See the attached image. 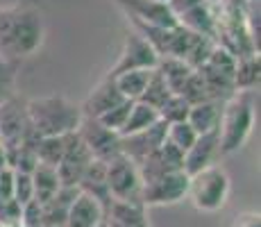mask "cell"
<instances>
[{"instance_id":"cell-14","label":"cell","mask_w":261,"mask_h":227,"mask_svg":"<svg viewBox=\"0 0 261 227\" xmlns=\"http://www.w3.org/2000/svg\"><path fill=\"white\" fill-rule=\"evenodd\" d=\"M105 220H107L105 207L93 195L77 191L75 200L71 203V209H68L66 227H100Z\"/></svg>"},{"instance_id":"cell-18","label":"cell","mask_w":261,"mask_h":227,"mask_svg":"<svg viewBox=\"0 0 261 227\" xmlns=\"http://www.w3.org/2000/svg\"><path fill=\"white\" fill-rule=\"evenodd\" d=\"M80 189H59L57 195L48 200L46 205H41V218L43 227H66V216L71 209V203L75 200Z\"/></svg>"},{"instance_id":"cell-31","label":"cell","mask_w":261,"mask_h":227,"mask_svg":"<svg viewBox=\"0 0 261 227\" xmlns=\"http://www.w3.org/2000/svg\"><path fill=\"white\" fill-rule=\"evenodd\" d=\"M129 109H132V103L129 100H123V103H118V105H114L109 112H105L100 118H95L100 125H105L107 130H112V132H120L123 130V125H125V120H127V116H129Z\"/></svg>"},{"instance_id":"cell-7","label":"cell","mask_w":261,"mask_h":227,"mask_svg":"<svg viewBox=\"0 0 261 227\" xmlns=\"http://www.w3.org/2000/svg\"><path fill=\"white\" fill-rule=\"evenodd\" d=\"M189 191V175L184 170L162 175V178L148 182L141 189V203L143 207H164V205H177L179 200L187 198Z\"/></svg>"},{"instance_id":"cell-15","label":"cell","mask_w":261,"mask_h":227,"mask_svg":"<svg viewBox=\"0 0 261 227\" xmlns=\"http://www.w3.org/2000/svg\"><path fill=\"white\" fill-rule=\"evenodd\" d=\"M123 103V95L118 93L116 84H114L112 78H102L98 84L93 87V91L87 95L80 109H82V116L84 118H100L105 112L114 107V105Z\"/></svg>"},{"instance_id":"cell-8","label":"cell","mask_w":261,"mask_h":227,"mask_svg":"<svg viewBox=\"0 0 261 227\" xmlns=\"http://www.w3.org/2000/svg\"><path fill=\"white\" fill-rule=\"evenodd\" d=\"M77 136L87 145L93 159L109 161L120 155V136L112 130H107L105 125H100L95 118H82V123L77 128Z\"/></svg>"},{"instance_id":"cell-33","label":"cell","mask_w":261,"mask_h":227,"mask_svg":"<svg viewBox=\"0 0 261 227\" xmlns=\"http://www.w3.org/2000/svg\"><path fill=\"white\" fill-rule=\"evenodd\" d=\"M21 223L25 227H43L41 205H39L37 200H30L28 205L21 207Z\"/></svg>"},{"instance_id":"cell-23","label":"cell","mask_w":261,"mask_h":227,"mask_svg":"<svg viewBox=\"0 0 261 227\" xmlns=\"http://www.w3.org/2000/svg\"><path fill=\"white\" fill-rule=\"evenodd\" d=\"M157 73L164 78V82L168 84V89L173 93H179L182 87L187 84V80L191 78L193 68L189 64H184L182 59H175V57H162L157 64Z\"/></svg>"},{"instance_id":"cell-1","label":"cell","mask_w":261,"mask_h":227,"mask_svg":"<svg viewBox=\"0 0 261 227\" xmlns=\"http://www.w3.org/2000/svg\"><path fill=\"white\" fill-rule=\"evenodd\" d=\"M43 14L34 7L0 9V57L21 62L32 57L43 43Z\"/></svg>"},{"instance_id":"cell-37","label":"cell","mask_w":261,"mask_h":227,"mask_svg":"<svg viewBox=\"0 0 261 227\" xmlns=\"http://www.w3.org/2000/svg\"><path fill=\"white\" fill-rule=\"evenodd\" d=\"M154 3H164V5H166V3H168V0H154Z\"/></svg>"},{"instance_id":"cell-25","label":"cell","mask_w":261,"mask_h":227,"mask_svg":"<svg viewBox=\"0 0 261 227\" xmlns=\"http://www.w3.org/2000/svg\"><path fill=\"white\" fill-rule=\"evenodd\" d=\"M154 123H159L157 109L148 107V105H143V103H132L129 116H127V120H125L123 130L118 132V136H129V134L143 132V130L152 128Z\"/></svg>"},{"instance_id":"cell-34","label":"cell","mask_w":261,"mask_h":227,"mask_svg":"<svg viewBox=\"0 0 261 227\" xmlns=\"http://www.w3.org/2000/svg\"><path fill=\"white\" fill-rule=\"evenodd\" d=\"M202 3V0H168V9L173 12V16L177 18V16H182L184 12H189V9H193V7H198V5Z\"/></svg>"},{"instance_id":"cell-4","label":"cell","mask_w":261,"mask_h":227,"mask_svg":"<svg viewBox=\"0 0 261 227\" xmlns=\"http://www.w3.org/2000/svg\"><path fill=\"white\" fill-rule=\"evenodd\" d=\"M229 189H232L229 175L225 173L223 166L216 164V166H209V168L200 170V173L191 175L187 198L193 203V207L198 211L214 214V211H220L227 205Z\"/></svg>"},{"instance_id":"cell-10","label":"cell","mask_w":261,"mask_h":227,"mask_svg":"<svg viewBox=\"0 0 261 227\" xmlns=\"http://www.w3.org/2000/svg\"><path fill=\"white\" fill-rule=\"evenodd\" d=\"M166 123H154L152 128L143 130V132L129 134V136H120V155H125L127 159H132L134 164H141L145 157L154 153L159 145H164L166 141Z\"/></svg>"},{"instance_id":"cell-38","label":"cell","mask_w":261,"mask_h":227,"mask_svg":"<svg viewBox=\"0 0 261 227\" xmlns=\"http://www.w3.org/2000/svg\"><path fill=\"white\" fill-rule=\"evenodd\" d=\"M100 227H107V223H102V225H100Z\"/></svg>"},{"instance_id":"cell-12","label":"cell","mask_w":261,"mask_h":227,"mask_svg":"<svg viewBox=\"0 0 261 227\" xmlns=\"http://www.w3.org/2000/svg\"><path fill=\"white\" fill-rule=\"evenodd\" d=\"M182 166H184V155L164 141V145H159V148L154 150L150 157H145L137 168H139V175H141V182L148 184V182L162 178V175L175 173V170H184Z\"/></svg>"},{"instance_id":"cell-35","label":"cell","mask_w":261,"mask_h":227,"mask_svg":"<svg viewBox=\"0 0 261 227\" xmlns=\"http://www.w3.org/2000/svg\"><path fill=\"white\" fill-rule=\"evenodd\" d=\"M232 227H261V216L259 211H245V214L237 216Z\"/></svg>"},{"instance_id":"cell-26","label":"cell","mask_w":261,"mask_h":227,"mask_svg":"<svg viewBox=\"0 0 261 227\" xmlns=\"http://www.w3.org/2000/svg\"><path fill=\"white\" fill-rule=\"evenodd\" d=\"M68 136H39L37 141V159L39 164L50 166V168H57L59 161H62L64 153H66V143Z\"/></svg>"},{"instance_id":"cell-3","label":"cell","mask_w":261,"mask_h":227,"mask_svg":"<svg viewBox=\"0 0 261 227\" xmlns=\"http://www.w3.org/2000/svg\"><path fill=\"white\" fill-rule=\"evenodd\" d=\"M254 128V93H234L223 103L218 123L220 157L234 155L248 143Z\"/></svg>"},{"instance_id":"cell-32","label":"cell","mask_w":261,"mask_h":227,"mask_svg":"<svg viewBox=\"0 0 261 227\" xmlns=\"http://www.w3.org/2000/svg\"><path fill=\"white\" fill-rule=\"evenodd\" d=\"M12 200L18 207H23V205H28L30 200H34V186H32V175L30 173H18V170H14Z\"/></svg>"},{"instance_id":"cell-22","label":"cell","mask_w":261,"mask_h":227,"mask_svg":"<svg viewBox=\"0 0 261 227\" xmlns=\"http://www.w3.org/2000/svg\"><path fill=\"white\" fill-rule=\"evenodd\" d=\"M32 186H34V200L39 205H46L53 195H57V191L62 189V182H59L57 168H50V166L39 164L32 170Z\"/></svg>"},{"instance_id":"cell-21","label":"cell","mask_w":261,"mask_h":227,"mask_svg":"<svg viewBox=\"0 0 261 227\" xmlns=\"http://www.w3.org/2000/svg\"><path fill=\"white\" fill-rule=\"evenodd\" d=\"M107 220L125 227H150L148 218H145V207L139 203H116V200H112L107 209Z\"/></svg>"},{"instance_id":"cell-29","label":"cell","mask_w":261,"mask_h":227,"mask_svg":"<svg viewBox=\"0 0 261 227\" xmlns=\"http://www.w3.org/2000/svg\"><path fill=\"white\" fill-rule=\"evenodd\" d=\"M189 109H191V105L187 100H184L179 93H173L166 103L157 109V114H159V120H162V123L173 125V123H184V120L189 118Z\"/></svg>"},{"instance_id":"cell-27","label":"cell","mask_w":261,"mask_h":227,"mask_svg":"<svg viewBox=\"0 0 261 227\" xmlns=\"http://www.w3.org/2000/svg\"><path fill=\"white\" fill-rule=\"evenodd\" d=\"M170 95H173V91L168 89V84L164 82V78L157 73V68H154L152 78H150L148 84H145V91H143V95H141L139 103L148 105V107H152V109H159L170 98Z\"/></svg>"},{"instance_id":"cell-36","label":"cell","mask_w":261,"mask_h":227,"mask_svg":"<svg viewBox=\"0 0 261 227\" xmlns=\"http://www.w3.org/2000/svg\"><path fill=\"white\" fill-rule=\"evenodd\" d=\"M0 227H25L21 223V218H16V220H9V223H5V225H0Z\"/></svg>"},{"instance_id":"cell-13","label":"cell","mask_w":261,"mask_h":227,"mask_svg":"<svg viewBox=\"0 0 261 227\" xmlns=\"http://www.w3.org/2000/svg\"><path fill=\"white\" fill-rule=\"evenodd\" d=\"M220 157V143H218V132H209V134H200L195 139V143L191 145L184 155V173L195 175L200 170L216 166V161Z\"/></svg>"},{"instance_id":"cell-20","label":"cell","mask_w":261,"mask_h":227,"mask_svg":"<svg viewBox=\"0 0 261 227\" xmlns=\"http://www.w3.org/2000/svg\"><path fill=\"white\" fill-rule=\"evenodd\" d=\"M152 70H148V68L127 70V73H120V75H116V78H112L114 84H116V89H118V93L123 95V100L139 103L141 95H143V91H145V84H148V80L152 78Z\"/></svg>"},{"instance_id":"cell-28","label":"cell","mask_w":261,"mask_h":227,"mask_svg":"<svg viewBox=\"0 0 261 227\" xmlns=\"http://www.w3.org/2000/svg\"><path fill=\"white\" fill-rule=\"evenodd\" d=\"M18 64L14 59L0 57V107L5 103L16 98V78H18Z\"/></svg>"},{"instance_id":"cell-19","label":"cell","mask_w":261,"mask_h":227,"mask_svg":"<svg viewBox=\"0 0 261 227\" xmlns=\"http://www.w3.org/2000/svg\"><path fill=\"white\" fill-rule=\"evenodd\" d=\"M259 89V53L239 57L234 66V91L237 93H254Z\"/></svg>"},{"instance_id":"cell-5","label":"cell","mask_w":261,"mask_h":227,"mask_svg":"<svg viewBox=\"0 0 261 227\" xmlns=\"http://www.w3.org/2000/svg\"><path fill=\"white\" fill-rule=\"evenodd\" d=\"M107 164V189L112 200L116 203H141V189L143 182L139 175V168L132 159H127L125 155L105 161Z\"/></svg>"},{"instance_id":"cell-17","label":"cell","mask_w":261,"mask_h":227,"mask_svg":"<svg viewBox=\"0 0 261 227\" xmlns=\"http://www.w3.org/2000/svg\"><path fill=\"white\" fill-rule=\"evenodd\" d=\"M220 114H223V103L220 100H204V103L191 105L187 123L195 130V134H209L218 132Z\"/></svg>"},{"instance_id":"cell-30","label":"cell","mask_w":261,"mask_h":227,"mask_svg":"<svg viewBox=\"0 0 261 227\" xmlns=\"http://www.w3.org/2000/svg\"><path fill=\"white\" fill-rule=\"evenodd\" d=\"M198 134L191 125L184 120V123H173L166 128V143H170L175 150H179L182 155H187V150L195 143Z\"/></svg>"},{"instance_id":"cell-16","label":"cell","mask_w":261,"mask_h":227,"mask_svg":"<svg viewBox=\"0 0 261 227\" xmlns=\"http://www.w3.org/2000/svg\"><path fill=\"white\" fill-rule=\"evenodd\" d=\"M77 189L93 195V198L105 207V211H107L109 205H112V195H109V189H107V164L100 159H93L91 164H89L87 173H84Z\"/></svg>"},{"instance_id":"cell-24","label":"cell","mask_w":261,"mask_h":227,"mask_svg":"<svg viewBox=\"0 0 261 227\" xmlns=\"http://www.w3.org/2000/svg\"><path fill=\"white\" fill-rule=\"evenodd\" d=\"M177 25H182L184 30H191L195 34L209 37V39H214V32H216V18L209 14V9L202 3L198 7L184 12L182 16H177Z\"/></svg>"},{"instance_id":"cell-9","label":"cell","mask_w":261,"mask_h":227,"mask_svg":"<svg viewBox=\"0 0 261 227\" xmlns=\"http://www.w3.org/2000/svg\"><path fill=\"white\" fill-rule=\"evenodd\" d=\"M91 161H93L91 153H89L87 145L82 143L77 132L68 136L66 153H64V157L57 166V175H59V182H62L64 189H77Z\"/></svg>"},{"instance_id":"cell-6","label":"cell","mask_w":261,"mask_h":227,"mask_svg":"<svg viewBox=\"0 0 261 227\" xmlns=\"http://www.w3.org/2000/svg\"><path fill=\"white\" fill-rule=\"evenodd\" d=\"M157 64H159V55L152 50V45L145 41L139 32L129 30L125 34V43L118 55V62L107 70L105 78H116V75L127 73V70H143V68L152 70L157 68Z\"/></svg>"},{"instance_id":"cell-11","label":"cell","mask_w":261,"mask_h":227,"mask_svg":"<svg viewBox=\"0 0 261 227\" xmlns=\"http://www.w3.org/2000/svg\"><path fill=\"white\" fill-rule=\"evenodd\" d=\"M127 18L143 21L157 28H177V18L168 9V5L154 3V0H114Z\"/></svg>"},{"instance_id":"cell-2","label":"cell","mask_w":261,"mask_h":227,"mask_svg":"<svg viewBox=\"0 0 261 227\" xmlns=\"http://www.w3.org/2000/svg\"><path fill=\"white\" fill-rule=\"evenodd\" d=\"M30 128L37 136H66L75 134L82 123V109L68 98L48 95V98H32L25 103Z\"/></svg>"}]
</instances>
